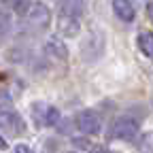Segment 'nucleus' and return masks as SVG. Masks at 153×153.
<instances>
[{"mask_svg": "<svg viewBox=\"0 0 153 153\" xmlns=\"http://www.w3.org/2000/svg\"><path fill=\"white\" fill-rule=\"evenodd\" d=\"M104 49H106V41H104V34L98 32V30H94L89 32L83 41H81V60L85 64H94V62H98L100 57L104 55Z\"/></svg>", "mask_w": 153, "mask_h": 153, "instance_id": "f257e3e1", "label": "nucleus"}, {"mask_svg": "<svg viewBox=\"0 0 153 153\" xmlns=\"http://www.w3.org/2000/svg\"><path fill=\"white\" fill-rule=\"evenodd\" d=\"M24 17L28 19L34 28H38V30H47L51 26V9L45 2H41V0L30 2L28 9H26V13H24Z\"/></svg>", "mask_w": 153, "mask_h": 153, "instance_id": "f03ea898", "label": "nucleus"}, {"mask_svg": "<svg viewBox=\"0 0 153 153\" xmlns=\"http://www.w3.org/2000/svg\"><path fill=\"white\" fill-rule=\"evenodd\" d=\"M111 136L117 140H134L138 136V121L132 117H117L111 126Z\"/></svg>", "mask_w": 153, "mask_h": 153, "instance_id": "7ed1b4c3", "label": "nucleus"}, {"mask_svg": "<svg viewBox=\"0 0 153 153\" xmlns=\"http://www.w3.org/2000/svg\"><path fill=\"white\" fill-rule=\"evenodd\" d=\"M74 126H76V130H79V132L87 134V136H94V134H98V132L102 130V121H100V117H98V113H96V111H89V108L76 113Z\"/></svg>", "mask_w": 153, "mask_h": 153, "instance_id": "20e7f679", "label": "nucleus"}, {"mask_svg": "<svg viewBox=\"0 0 153 153\" xmlns=\"http://www.w3.org/2000/svg\"><path fill=\"white\" fill-rule=\"evenodd\" d=\"M0 130L13 134V136H19V134L26 132V123L13 108L11 111H0Z\"/></svg>", "mask_w": 153, "mask_h": 153, "instance_id": "39448f33", "label": "nucleus"}, {"mask_svg": "<svg viewBox=\"0 0 153 153\" xmlns=\"http://www.w3.org/2000/svg\"><path fill=\"white\" fill-rule=\"evenodd\" d=\"M45 55H49L51 60L57 62H66L68 60V47L64 43L62 36H51L45 41Z\"/></svg>", "mask_w": 153, "mask_h": 153, "instance_id": "423d86ee", "label": "nucleus"}, {"mask_svg": "<svg viewBox=\"0 0 153 153\" xmlns=\"http://www.w3.org/2000/svg\"><path fill=\"white\" fill-rule=\"evenodd\" d=\"M55 26H57V34L62 38H72L81 30V22L76 17H68V15H57Z\"/></svg>", "mask_w": 153, "mask_h": 153, "instance_id": "0eeeda50", "label": "nucleus"}, {"mask_svg": "<svg viewBox=\"0 0 153 153\" xmlns=\"http://www.w3.org/2000/svg\"><path fill=\"white\" fill-rule=\"evenodd\" d=\"M83 11H85V0H57V15L81 19Z\"/></svg>", "mask_w": 153, "mask_h": 153, "instance_id": "6e6552de", "label": "nucleus"}, {"mask_svg": "<svg viewBox=\"0 0 153 153\" xmlns=\"http://www.w3.org/2000/svg\"><path fill=\"white\" fill-rule=\"evenodd\" d=\"M113 13L126 24L134 22V17H136V9H134L132 0H113Z\"/></svg>", "mask_w": 153, "mask_h": 153, "instance_id": "1a4fd4ad", "label": "nucleus"}, {"mask_svg": "<svg viewBox=\"0 0 153 153\" xmlns=\"http://www.w3.org/2000/svg\"><path fill=\"white\" fill-rule=\"evenodd\" d=\"M13 28V15L7 7H0V45L4 43V38L11 34Z\"/></svg>", "mask_w": 153, "mask_h": 153, "instance_id": "9d476101", "label": "nucleus"}, {"mask_svg": "<svg viewBox=\"0 0 153 153\" xmlns=\"http://www.w3.org/2000/svg\"><path fill=\"white\" fill-rule=\"evenodd\" d=\"M136 43H138V49L143 51V55L153 57V32H140Z\"/></svg>", "mask_w": 153, "mask_h": 153, "instance_id": "9b49d317", "label": "nucleus"}, {"mask_svg": "<svg viewBox=\"0 0 153 153\" xmlns=\"http://www.w3.org/2000/svg\"><path fill=\"white\" fill-rule=\"evenodd\" d=\"M136 149L138 153H153V132H145L140 134V138L136 136Z\"/></svg>", "mask_w": 153, "mask_h": 153, "instance_id": "f8f14e48", "label": "nucleus"}, {"mask_svg": "<svg viewBox=\"0 0 153 153\" xmlns=\"http://www.w3.org/2000/svg\"><path fill=\"white\" fill-rule=\"evenodd\" d=\"M60 123V111L55 106H45V117H43V126H51L55 128Z\"/></svg>", "mask_w": 153, "mask_h": 153, "instance_id": "ddd939ff", "label": "nucleus"}, {"mask_svg": "<svg viewBox=\"0 0 153 153\" xmlns=\"http://www.w3.org/2000/svg\"><path fill=\"white\" fill-rule=\"evenodd\" d=\"M11 108H13V98H11L9 89L0 87V111H11Z\"/></svg>", "mask_w": 153, "mask_h": 153, "instance_id": "4468645a", "label": "nucleus"}, {"mask_svg": "<svg viewBox=\"0 0 153 153\" xmlns=\"http://www.w3.org/2000/svg\"><path fill=\"white\" fill-rule=\"evenodd\" d=\"M45 106L47 104H43V102H34L32 104V115H34L36 121H41V126H43V117H45Z\"/></svg>", "mask_w": 153, "mask_h": 153, "instance_id": "2eb2a0df", "label": "nucleus"}, {"mask_svg": "<svg viewBox=\"0 0 153 153\" xmlns=\"http://www.w3.org/2000/svg\"><path fill=\"white\" fill-rule=\"evenodd\" d=\"M15 153H32V151H30L26 145H17V147H15Z\"/></svg>", "mask_w": 153, "mask_h": 153, "instance_id": "dca6fc26", "label": "nucleus"}, {"mask_svg": "<svg viewBox=\"0 0 153 153\" xmlns=\"http://www.w3.org/2000/svg\"><path fill=\"white\" fill-rule=\"evenodd\" d=\"M147 17L153 22V0H149V4H147Z\"/></svg>", "mask_w": 153, "mask_h": 153, "instance_id": "f3484780", "label": "nucleus"}, {"mask_svg": "<svg viewBox=\"0 0 153 153\" xmlns=\"http://www.w3.org/2000/svg\"><path fill=\"white\" fill-rule=\"evenodd\" d=\"M89 153H108V151H106L104 147H91V151H89Z\"/></svg>", "mask_w": 153, "mask_h": 153, "instance_id": "a211bd4d", "label": "nucleus"}, {"mask_svg": "<svg viewBox=\"0 0 153 153\" xmlns=\"http://www.w3.org/2000/svg\"><path fill=\"white\" fill-rule=\"evenodd\" d=\"M7 147H9V145H7V140H4L2 136H0V149H7Z\"/></svg>", "mask_w": 153, "mask_h": 153, "instance_id": "6ab92c4d", "label": "nucleus"}, {"mask_svg": "<svg viewBox=\"0 0 153 153\" xmlns=\"http://www.w3.org/2000/svg\"><path fill=\"white\" fill-rule=\"evenodd\" d=\"M108 153H119V151H108Z\"/></svg>", "mask_w": 153, "mask_h": 153, "instance_id": "aec40b11", "label": "nucleus"}, {"mask_svg": "<svg viewBox=\"0 0 153 153\" xmlns=\"http://www.w3.org/2000/svg\"><path fill=\"white\" fill-rule=\"evenodd\" d=\"M70 153H76V151H70Z\"/></svg>", "mask_w": 153, "mask_h": 153, "instance_id": "412c9836", "label": "nucleus"}]
</instances>
